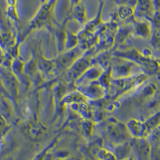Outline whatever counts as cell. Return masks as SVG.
<instances>
[{
	"instance_id": "cell-1",
	"label": "cell",
	"mask_w": 160,
	"mask_h": 160,
	"mask_svg": "<svg viewBox=\"0 0 160 160\" xmlns=\"http://www.w3.org/2000/svg\"><path fill=\"white\" fill-rule=\"evenodd\" d=\"M142 69L135 62L120 57H112L111 75L113 79L125 78L140 74Z\"/></svg>"
},
{
	"instance_id": "cell-2",
	"label": "cell",
	"mask_w": 160,
	"mask_h": 160,
	"mask_svg": "<svg viewBox=\"0 0 160 160\" xmlns=\"http://www.w3.org/2000/svg\"><path fill=\"white\" fill-rule=\"evenodd\" d=\"M113 56L123 57L132 61L140 66L142 70L145 69L152 71L157 70L159 67L158 62L152 58H149L145 57L141 52L134 49L122 51H116L113 54Z\"/></svg>"
},
{
	"instance_id": "cell-3",
	"label": "cell",
	"mask_w": 160,
	"mask_h": 160,
	"mask_svg": "<svg viewBox=\"0 0 160 160\" xmlns=\"http://www.w3.org/2000/svg\"><path fill=\"white\" fill-rule=\"evenodd\" d=\"M134 10V15L137 19L151 20L155 12L153 0H137Z\"/></svg>"
},
{
	"instance_id": "cell-4",
	"label": "cell",
	"mask_w": 160,
	"mask_h": 160,
	"mask_svg": "<svg viewBox=\"0 0 160 160\" xmlns=\"http://www.w3.org/2000/svg\"><path fill=\"white\" fill-rule=\"evenodd\" d=\"M133 34L142 39H148L152 35V22L149 19H137L132 26Z\"/></svg>"
},
{
	"instance_id": "cell-5",
	"label": "cell",
	"mask_w": 160,
	"mask_h": 160,
	"mask_svg": "<svg viewBox=\"0 0 160 160\" xmlns=\"http://www.w3.org/2000/svg\"><path fill=\"white\" fill-rule=\"evenodd\" d=\"M133 146L134 150L135 151L136 155L137 154V156L139 158H140L142 155V158H143L144 160H148L150 151L149 145L148 144V143L140 140L137 142H136Z\"/></svg>"
},
{
	"instance_id": "cell-6",
	"label": "cell",
	"mask_w": 160,
	"mask_h": 160,
	"mask_svg": "<svg viewBox=\"0 0 160 160\" xmlns=\"http://www.w3.org/2000/svg\"><path fill=\"white\" fill-rule=\"evenodd\" d=\"M134 15V8L129 6H120L118 11V15L120 19H128Z\"/></svg>"
}]
</instances>
